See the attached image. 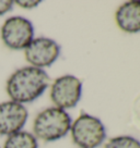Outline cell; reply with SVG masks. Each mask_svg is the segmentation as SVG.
Masks as SVG:
<instances>
[{
	"label": "cell",
	"mask_w": 140,
	"mask_h": 148,
	"mask_svg": "<svg viewBox=\"0 0 140 148\" xmlns=\"http://www.w3.org/2000/svg\"><path fill=\"white\" fill-rule=\"evenodd\" d=\"M48 84L49 77L43 69L24 66L8 79L6 89L12 101L23 105L37 99L46 90Z\"/></svg>",
	"instance_id": "obj_1"
},
{
	"label": "cell",
	"mask_w": 140,
	"mask_h": 148,
	"mask_svg": "<svg viewBox=\"0 0 140 148\" xmlns=\"http://www.w3.org/2000/svg\"><path fill=\"white\" fill-rule=\"evenodd\" d=\"M71 129V118L64 109L51 107L40 112L34 120V136L44 142L64 137Z\"/></svg>",
	"instance_id": "obj_2"
},
{
	"label": "cell",
	"mask_w": 140,
	"mask_h": 148,
	"mask_svg": "<svg viewBox=\"0 0 140 148\" xmlns=\"http://www.w3.org/2000/svg\"><path fill=\"white\" fill-rule=\"evenodd\" d=\"M71 135L81 148H95L106 137L105 126L100 119L90 114H81L71 125Z\"/></svg>",
	"instance_id": "obj_3"
},
{
	"label": "cell",
	"mask_w": 140,
	"mask_h": 148,
	"mask_svg": "<svg viewBox=\"0 0 140 148\" xmlns=\"http://www.w3.org/2000/svg\"><path fill=\"white\" fill-rule=\"evenodd\" d=\"M34 27L31 21L23 16H11L7 18L1 27V39L6 46L13 49H25L32 42Z\"/></svg>",
	"instance_id": "obj_4"
},
{
	"label": "cell",
	"mask_w": 140,
	"mask_h": 148,
	"mask_svg": "<svg viewBox=\"0 0 140 148\" xmlns=\"http://www.w3.org/2000/svg\"><path fill=\"white\" fill-rule=\"evenodd\" d=\"M82 83L73 75H64L54 82L51 98L57 108L69 109L78 103L81 98Z\"/></svg>",
	"instance_id": "obj_5"
},
{
	"label": "cell",
	"mask_w": 140,
	"mask_h": 148,
	"mask_svg": "<svg viewBox=\"0 0 140 148\" xmlns=\"http://www.w3.org/2000/svg\"><path fill=\"white\" fill-rule=\"evenodd\" d=\"M60 53V47L55 40L46 37H38L33 39L25 49V59L32 66L42 69L51 65Z\"/></svg>",
	"instance_id": "obj_6"
},
{
	"label": "cell",
	"mask_w": 140,
	"mask_h": 148,
	"mask_svg": "<svg viewBox=\"0 0 140 148\" xmlns=\"http://www.w3.org/2000/svg\"><path fill=\"white\" fill-rule=\"evenodd\" d=\"M28 110L19 102L5 101L0 103V135H10L20 132L28 120Z\"/></svg>",
	"instance_id": "obj_7"
},
{
	"label": "cell",
	"mask_w": 140,
	"mask_h": 148,
	"mask_svg": "<svg viewBox=\"0 0 140 148\" xmlns=\"http://www.w3.org/2000/svg\"><path fill=\"white\" fill-rule=\"evenodd\" d=\"M117 25L126 33L140 32V1H128L115 13Z\"/></svg>",
	"instance_id": "obj_8"
},
{
	"label": "cell",
	"mask_w": 140,
	"mask_h": 148,
	"mask_svg": "<svg viewBox=\"0 0 140 148\" xmlns=\"http://www.w3.org/2000/svg\"><path fill=\"white\" fill-rule=\"evenodd\" d=\"M3 148H38L37 139L28 132L20 131L8 136Z\"/></svg>",
	"instance_id": "obj_9"
},
{
	"label": "cell",
	"mask_w": 140,
	"mask_h": 148,
	"mask_svg": "<svg viewBox=\"0 0 140 148\" xmlns=\"http://www.w3.org/2000/svg\"><path fill=\"white\" fill-rule=\"evenodd\" d=\"M105 148H140V142L131 136H117L105 145Z\"/></svg>",
	"instance_id": "obj_10"
},
{
	"label": "cell",
	"mask_w": 140,
	"mask_h": 148,
	"mask_svg": "<svg viewBox=\"0 0 140 148\" xmlns=\"http://www.w3.org/2000/svg\"><path fill=\"white\" fill-rule=\"evenodd\" d=\"M13 1L11 0H0V15H3L13 8Z\"/></svg>",
	"instance_id": "obj_11"
},
{
	"label": "cell",
	"mask_w": 140,
	"mask_h": 148,
	"mask_svg": "<svg viewBox=\"0 0 140 148\" xmlns=\"http://www.w3.org/2000/svg\"><path fill=\"white\" fill-rule=\"evenodd\" d=\"M15 3L18 5H20L21 8H24V9H32V8H35L37 7L41 1H25V0H18L15 1Z\"/></svg>",
	"instance_id": "obj_12"
}]
</instances>
